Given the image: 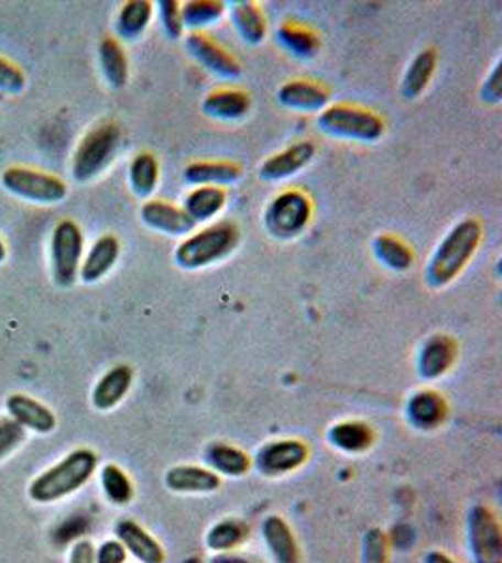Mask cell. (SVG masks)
Listing matches in <instances>:
<instances>
[{"instance_id": "obj_1", "label": "cell", "mask_w": 502, "mask_h": 563, "mask_svg": "<svg viewBox=\"0 0 502 563\" xmlns=\"http://www.w3.org/2000/svg\"><path fill=\"white\" fill-rule=\"evenodd\" d=\"M482 239V222L478 218H465L458 222L429 257L425 267V282L432 288L440 289L458 280L472 257L477 256Z\"/></svg>"}, {"instance_id": "obj_2", "label": "cell", "mask_w": 502, "mask_h": 563, "mask_svg": "<svg viewBox=\"0 0 502 563\" xmlns=\"http://www.w3.org/2000/svg\"><path fill=\"white\" fill-rule=\"evenodd\" d=\"M98 456L95 451L81 448L72 451L65 459L47 467L29 487V496L36 504H55L58 499L68 498L79 488H84L95 475Z\"/></svg>"}, {"instance_id": "obj_3", "label": "cell", "mask_w": 502, "mask_h": 563, "mask_svg": "<svg viewBox=\"0 0 502 563\" xmlns=\"http://www.w3.org/2000/svg\"><path fill=\"white\" fill-rule=\"evenodd\" d=\"M239 228L233 222H217L193 231L174 252V262L183 271H200L222 262L238 249Z\"/></svg>"}, {"instance_id": "obj_4", "label": "cell", "mask_w": 502, "mask_h": 563, "mask_svg": "<svg viewBox=\"0 0 502 563\" xmlns=\"http://www.w3.org/2000/svg\"><path fill=\"white\" fill-rule=\"evenodd\" d=\"M316 126L335 140L358 143H376L386 132V122L379 113L356 103H329L316 117Z\"/></svg>"}, {"instance_id": "obj_5", "label": "cell", "mask_w": 502, "mask_h": 563, "mask_svg": "<svg viewBox=\"0 0 502 563\" xmlns=\"http://www.w3.org/2000/svg\"><path fill=\"white\" fill-rule=\"evenodd\" d=\"M121 129L116 122H103L85 134L79 141L78 148L72 161V175L79 183L92 180L102 174L116 158L117 151L121 147Z\"/></svg>"}, {"instance_id": "obj_6", "label": "cell", "mask_w": 502, "mask_h": 563, "mask_svg": "<svg viewBox=\"0 0 502 563\" xmlns=\"http://www.w3.org/2000/svg\"><path fill=\"white\" fill-rule=\"evenodd\" d=\"M313 220L309 194L292 188L271 199L264 212V225L271 238L291 241L302 235Z\"/></svg>"}, {"instance_id": "obj_7", "label": "cell", "mask_w": 502, "mask_h": 563, "mask_svg": "<svg viewBox=\"0 0 502 563\" xmlns=\"http://www.w3.org/2000/svg\"><path fill=\"white\" fill-rule=\"evenodd\" d=\"M84 249V233L74 220H63L55 225L52 235V265L53 278L58 286L68 288L79 278Z\"/></svg>"}, {"instance_id": "obj_8", "label": "cell", "mask_w": 502, "mask_h": 563, "mask_svg": "<svg viewBox=\"0 0 502 563\" xmlns=\"http://www.w3.org/2000/svg\"><path fill=\"white\" fill-rule=\"evenodd\" d=\"M2 185L8 192L45 206L63 201L68 194L65 180L31 167H10L2 174Z\"/></svg>"}, {"instance_id": "obj_9", "label": "cell", "mask_w": 502, "mask_h": 563, "mask_svg": "<svg viewBox=\"0 0 502 563\" xmlns=\"http://www.w3.org/2000/svg\"><path fill=\"white\" fill-rule=\"evenodd\" d=\"M467 528L474 563H502V530L495 512L485 506L472 507Z\"/></svg>"}, {"instance_id": "obj_10", "label": "cell", "mask_w": 502, "mask_h": 563, "mask_svg": "<svg viewBox=\"0 0 502 563\" xmlns=\"http://www.w3.org/2000/svg\"><path fill=\"white\" fill-rule=\"evenodd\" d=\"M187 52L190 57L209 71L211 76L219 77L222 81H236L243 74L241 63L226 49L225 45L215 42L206 33H190L187 36Z\"/></svg>"}, {"instance_id": "obj_11", "label": "cell", "mask_w": 502, "mask_h": 563, "mask_svg": "<svg viewBox=\"0 0 502 563\" xmlns=\"http://www.w3.org/2000/svg\"><path fill=\"white\" fill-rule=\"evenodd\" d=\"M309 459V448L302 440H275L258 449L254 466L268 477H281L296 472Z\"/></svg>"}, {"instance_id": "obj_12", "label": "cell", "mask_w": 502, "mask_h": 563, "mask_svg": "<svg viewBox=\"0 0 502 563\" xmlns=\"http://www.w3.org/2000/svg\"><path fill=\"white\" fill-rule=\"evenodd\" d=\"M459 346L450 334H432L419 347L416 371L425 382H435L446 376L458 361Z\"/></svg>"}, {"instance_id": "obj_13", "label": "cell", "mask_w": 502, "mask_h": 563, "mask_svg": "<svg viewBox=\"0 0 502 563\" xmlns=\"http://www.w3.org/2000/svg\"><path fill=\"white\" fill-rule=\"evenodd\" d=\"M316 147L313 141H297L291 147L283 148L281 153L268 156L258 169L260 179L268 183H281V180L296 177L299 172L315 161Z\"/></svg>"}, {"instance_id": "obj_14", "label": "cell", "mask_w": 502, "mask_h": 563, "mask_svg": "<svg viewBox=\"0 0 502 563\" xmlns=\"http://www.w3.org/2000/svg\"><path fill=\"white\" fill-rule=\"evenodd\" d=\"M140 217L149 230L159 231L170 238H188L196 230L193 218L188 217L183 207L162 199L145 201L140 209Z\"/></svg>"}, {"instance_id": "obj_15", "label": "cell", "mask_w": 502, "mask_h": 563, "mask_svg": "<svg viewBox=\"0 0 502 563\" xmlns=\"http://www.w3.org/2000/svg\"><path fill=\"white\" fill-rule=\"evenodd\" d=\"M277 102L297 113H320L329 106V92L309 79H294L277 90Z\"/></svg>"}, {"instance_id": "obj_16", "label": "cell", "mask_w": 502, "mask_h": 563, "mask_svg": "<svg viewBox=\"0 0 502 563\" xmlns=\"http://www.w3.org/2000/svg\"><path fill=\"white\" fill-rule=\"evenodd\" d=\"M8 416L21 424L25 430H33L36 434H50L57 427V417L45 404L36 398L15 393L7 400Z\"/></svg>"}, {"instance_id": "obj_17", "label": "cell", "mask_w": 502, "mask_h": 563, "mask_svg": "<svg viewBox=\"0 0 502 563\" xmlns=\"http://www.w3.org/2000/svg\"><path fill=\"white\" fill-rule=\"evenodd\" d=\"M134 384V371L129 365H117L98 379L90 402L98 411H110L123 402Z\"/></svg>"}, {"instance_id": "obj_18", "label": "cell", "mask_w": 502, "mask_h": 563, "mask_svg": "<svg viewBox=\"0 0 502 563\" xmlns=\"http://www.w3.org/2000/svg\"><path fill=\"white\" fill-rule=\"evenodd\" d=\"M406 417L414 429L435 430L445 424L448 404L437 390H416L406 402Z\"/></svg>"}, {"instance_id": "obj_19", "label": "cell", "mask_w": 502, "mask_h": 563, "mask_svg": "<svg viewBox=\"0 0 502 563\" xmlns=\"http://www.w3.org/2000/svg\"><path fill=\"white\" fill-rule=\"evenodd\" d=\"M116 536L130 556H134L138 562H166V552L162 549V544L143 526L138 525L134 520L117 522Z\"/></svg>"}, {"instance_id": "obj_20", "label": "cell", "mask_w": 502, "mask_h": 563, "mask_svg": "<svg viewBox=\"0 0 502 563\" xmlns=\"http://www.w3.org/2000/svg\"><path fill=\"white\" fill-rule=\"evenodd\" d=\"M251 106L249 92L226 87V89L209 92L201 102V111H204V115L215 119V121L233 122L245 119L251 111Z\"/></svg>"}, {"instance_id": "obj_21", "label": "cell", "mask_w": 502, "mask_h": 563, "mask_svg": "<svg viewBox=\"0 0 502 563\" xmlns=\"http://www.w3.org/2000/svg\"><path fill=\"white\" fill-rule=\"evenodd\" d=\"M166 487L177 494H211L219 490L222 481L209 467L181 464L170 467L164 477Z\"/></svg>"}, {"instance_id": "obj_22", "label": "cell", "mask_w": 502, "mask_h": 563, "mask_svg": "<svg viewBox=\"0 0 502 563\" xmlns=\"http://www.w3.org/2000/svg\"><path fill=\"white\" fill-rule=\"evenodd\" d=\"M275 36L284 52L299 60H313L323 49V40L315 29L299 21H284L279 25Z\"/></svg>"}, {"instance_id": "obj_23", "label": "cell", "mask_w": 502, "mask_h": 563, "mask_svg": "<svg viewBox=\"0 0 502 563\" xmlns=\"http://www.w3.org/2000/svg\"><path fill=\"white\" fill-rule=\"evenodd\" d=\"M262 538L275 563H299V544L291 525L283 517H268L262 525Z\"/></svg>"}, {"instance_id": "obj_24", "label": "cell", "mask_w": 502, "mask_h": 563, "mask_svg": "<svg viewBox=\"0 0 502 563\" xmlns=\"http://www.w3.org/2000/svg\"><path fill=\"white\" fill-rule=\"evenodd\" d=\"M121 254V243L116 235H102L90 246L87 256L79 267V278L85 284H95L102 280L116 267L117 260Z\"/></svg>"}, {"instance_id": "obj_25", "label": "cell", "mask_w": 502, "mask_h": 563, "mask_svg": "<svg viewBox=\"0 0 502 563\" xmlns=\"http://www.w3.org/2000/svg\"><path fill=\"white\" fill-rule=\"evenodd\" d=\"M243 177V172L238 164L226 161L193 162L185 167L183 179L193 186H217L226 188L233 186Z\"/></svg>"}, {"instance_id": "obj_26", "label": "cell", "mask_w": 502, "mask_h": 563, "mask_svg": "<svg viewBox=\"0 0 502 563\" xmlns=\"http://www.w3.org/2000/svg\"><path fill=\"white\" fill-rule=\"evenodd\" d=\"M230 21L239 38L249 45L264 44L268 36V20L264 10L252 0H236L230 4Z\"/></svg>"}, {"instance_id": "obj_27", "label": "cell", "mask_w": 502, "mask_h": 563, "mask_svg": "<svg viewBox=\"0 0 502 563\" xmlns=\"http://www.w3.org/2000/svg\"><path fill=\"white\" fill-rule=\"evenodd\" d=\"M328 440L335 449L348 455H360L373 448L374 432L371 424L363 421L335 422L328 430Z\"/></svg>"}, {"instance_id": "obj_28", "label": "cell", "mask_w": 502, "mask_h": 563, "mask_svg": "<svg viewBox=\"0 0 502 563\" xmlns=\"http://www.w3.org/2000/svg\"><path fill=\"white\" fill-rule=\"evenodd\" d=\"M226 199H228V196H226L225 188L196 186L185 196L183 209H185L188 217L193 218L194 224H204V222H209V220L219 217L220 212L225 211Z\"/></svg>"}, {"instance_id": "obj_29", "label": "cell", "mask_w": 502, "mask_h": 563, "mask_svg": "<svg viewBox=\"0 0 502 563\" xmlns=\"http://www.w3.org/2000/svg\"><path fill=\"white\" fill-rule=\"evenodd\" d=\"M437 52L433 47L422 49L411 60V65H408L405 76H403V81H401V95L406 100H416V98L424 95L429 84H432L435 71H437Z\"/></svg>"}, {"instance_id": "obj_30", "label": "cell", "mask_w": 502, "mask_h": 563, "mask_svg": "<svg viewBox=\"0 0 502 563\" xmlns=\"http://www.w3.org/2000/svg\"><path fill=\"white\" fill-rule=\"evenodd\" d=\"M206 462L211 472L226 477H243L251 470V456L230 443H211L206 449Z\"/></svg>"}, {"instance_id": "obj_31", "label": "cell", "mask_w": 502, "mask_h": 563, "mask_svg": "<svg viewBox=\"0 0 502 563\" xmlns=\"http://www.w3.org/2000/svg\"><path fill=\"white\" fill-rule=\"evenodd\" d=\"M373 254L380 265L395 273H405L414 265L413 249L392 233H380L374 238Z\"/></svg>"}, {"instance_id": "obj_32", "label": "cell", "mask_w": 502, "mask_h": 563, "mask_svg": "<svg viewBox=\"0 0 502 563\" xmlns=\"http://www.w3.org/2000/svg\"><path fill=\"white\" fill-rule=\"evenodd\" d=\"M98 58L106 81L113 89H123L129 84V57L123 45L116 38H103L98 47Z\"/></svg>"}, {"instance_id": "obj_33", "label": "cell", "mask_w": 502, "mask_h": 563, "mask_svg": "<svg viewBox=\"0 0 502 563\" xmlns=\"http://www.w3.org/2000/svg\"><path fill=\"white\" fill-rule=\"evenodd\" d=\"M226 4L219 0H188L181 4V18L185 31L204 33V29L217 25L225 18Z\"/></svg>"}, {"instance_id": "obj_34", "label": "cell", "mask_w": 502, "mask_h": 563, "mask_svg": "<svg viewBox=\"0 0 502 563\" xmlns=\"http://www.w3.org/2000/svg\"><path fill=\"white\" fill-rule=\"evenodd\" d=\"M151 20H153V2L129 0L117 18V33L127 42H134L142 38Z\"/></svg>"}, {"instance_id": "obj_35", "label": "cell", "mask_w": 502, "mask_h": 563, "mask_svg": "<svg viewBox=\"0 0 502 563\" xmlns=\"http://www.w3.org/2000/svg\"><path fill=\"white\" fill-rule=\"evenodd\" d=\"M129 180L130 188L138 198H151L161 180V164L155 154H135L134 161L130 162Z\"/></svg>"}, {"instance_id": "obj_36", "label": "cell", "mask_w": 502, "mask_h": 563, "mask_svg": "<svg viewBox=\"0 0 502 563\" xmlns=\"http://www.w3.org/2000/svg\"><path fill=\"white\" fill-rule=\"evenodd\" d=\"M249 539V526L238 519H225L207 531V549L217 554H232Z\"/></svg>"}, {"instance_id": "obj_37", "label": "cell", "mask_w": 502, "mask_h": 563, "mask_svg": "<svg viewBox=\"0 0 502 563\" xmlns=\"http://www.w3.org/2000/svg\"><path fill=\"white\" fill-rule=\"evenodd\" d=\"M100 485L103 496L113 506H129L134 498V485L123 467L117 464H106L100 472Z\"/></svg>"}, {"instance_id": "obj_38", "label": "cell", "mask_w": 502, "mask_h": 563, "mask_svg": "<svg viewBox=\"0 0 502 563\" xmlns=\"http://www.w3.org/2000/svg\"><path fill=\"white\" fill-rule=\"evenodd\" d=\"M156 10H159L162 29H164L167 38H183L185 26H183V18H181V2H177V0H159Z\"/></svg>"}, {"instance_id": "obj_39", "label": "cell", "mask_w": 502, "mask_h": 563, "mask_svg": "<svg viewBox=\"0 0 502 563\" xmlns=\"http://www.w3.org/2000/svg\"><path fill=\"white\" fill-rule=\"evenodd\" d=\"M26 430L12 417H0V462L12 455L25 443Z\"/></svg>"}, {"instance_id": "obj_40", "label": "cell", "mask_w": 502, "mask_h": 563, "mask_svg": "<svg viewBox=\"0 0 502 563\" xmlns=\"http://www.w3.org/2000/svg\"><path fill=\"white\" fill-rule=\"evenodd\" d=\"M363 563H388V539L379 528L369 530L363 538Z\"/></svg>"}, {"instance_id": "obj_41", "label": "cell", "mask_w": 502, "mask_h": 563, "mask_svg": "<svg viewBox=\"0 0 502 563\" xmlns=\"http://www.w3.org/2000/svg\"><path fill=\"white\" fill-rule=\"evenodd\" d=\"M25 87V74L8 58L0 57V90L2 92H20Z\"/></svg>"}, {"instance_id": "obj_42", "label": "cell", "mask_w": 502, "mask_h": 563, "mask_svg": "<svg viewBox=\"0 0 502 563\" xmlns=\"http://www.w3.org/2000/svg\"><path fill=\"white\" fill-rule=\"evenodd\" d=\"M480 97H482L483 103H490V106H499L502 100V85H501V60H496V65L493 66L488 79L483 81L482 90H480Z\"/></svg>"}, {"instance_id": "obj_43", "label": "cell", "mask_w": 502, "mask_h": 563, "mask_svg": "<svg viewBox=\"0 0 502 563\" xmlns=\"http://www.w3.org/2000/svg\"><path fill=\"white\" fill-rule=\"evenodd\" d=\"M95 558H97V563H127L129 552L119 539H110L98 547Z\"/></svg>"}, {"instance_id": "obj_44", "label": "cell", "mask_w": 502, "mask_h": 563, "mask_svg": "<svg viewBox=\"0 0 502 563\" xmlns=\"http://www.w3.org/2000/svg\"><path fill=\"white\" fill-rule=\"evenodd\" d=\"M95 551L97 549H95V544L90 543L89 539H79V541L72 544L68 563H97Z\"/></svg>"}, {"instance_id": "obj_45", "label": "cell", "mask_w": 502, "mask_h": 563, "mask_svg": "<svg viewBox=\"0 0 502 563\" xmlns=\"http://www.w3.org/2000/svg\"><path fill=\"white\" fill-rule=\"evenodd\" d=\"M425 563H458L454 558L448 556L445 552L432 551L427 552L424 558Z\"/></svg>"}, {"instance_id": "obj_46", "label": "cell", "mask_w": 502, "mask_h": 563, "mask_svg": "<svg viewBox=\"0 0 502 563\" xmlns=\"http://www.w3.org/2000/svg\"><path fill=\"white\" fill-rule=\"evenodd\" d=\"M211 563H249L245 558L236 556V554H217L212 558Z\"/></svg>"}, {"instance_id": "obj_47", "label": "cell", "mask_w": 502, "mask_h": 563, "mask_svg": "<svg viewBox=\"0 0 502 563\" xmlns=\"http://www.w3.org/2000/svg\"><path fill=\"white\" fill-rule=\"evenodd\" d=\"M4 257H7V246H4L2 239H0V262H4Z\"/></svg>"}]
</instances>
